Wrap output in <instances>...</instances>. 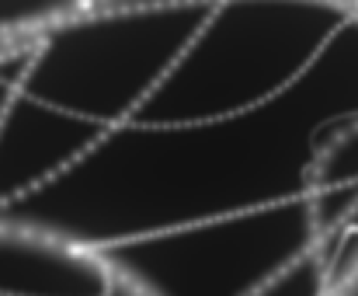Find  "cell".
<instances>
[{
  "mask_svg": "<svg viewBox=\"0 0 358 296\" xmlns=\"http://www.w3.org/2000/svg\"><path fill=\"white\" fill-rule=\"evenodd\" d=\"M355 10L341 0H213L139 119L237 115L292 91Z\"/></svg>",
  "mask_w": 358,
  "mask_h": 296,
  "instance_id": "6da1fadb",
  "label": "cell"
}]
</instances>
